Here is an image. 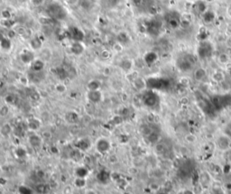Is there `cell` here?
Listing matches in <instances>:
<instances>
[{
  "instance_id": "6da1fadb",
  "label": "cell",
  "mask_w": 231,
  "mask_h": 194,
  "mask_svg": "<svg viewBox=\"0 0 231 194\" xmlns=\"http://www.w3.org/2000/svg\"><path fill=\"white\" fill-rule=\"evenodd\" d=\"M164 20H165L166 24L172 29L178 28L182 24L181 14L176 11H170V12L166 13L164 15Z\"/></svg>"
},
{
  "instance_id": "7a4b0ae2",
  "label": "cell",
  "mask_w": 231,
  "mask_h": 194,
  "mask_svg": "<svg viewBox=\"0 0 231 194\" xmlns=\"http://www.w3.org/2000/svg\"><path fill=\"white\" fill-rule=\"evenodd\" d=\"M205 9H206V6L205 4L200 1V0H198L194 3V6H193V11L199 14H203L205 13Z\"/></svg>"
},
{
  "instance_id": "3957f363",
  "label": "cell",
  "mask_w": 231,
  "mask_h": 194,
  "mask_svg": "<svg viewBox=\"0 0 231 194\" xmlns=\"http://www.w3.org/2000/svg\"><path fill=\"white\" fill-rule=\"evenodd\" d=\"M207 76V72L203 68H199L194 72V79L198 81L203 80Z\"/></svg>"
},
{
  "instance_id": "277c9868",
  "label": "cell",
  "mask_w": 231,
  "mask_h": 194,
  "mask_svg": "<svg viewBox=\"0 0 231 194\" xmlns=\"http://www.w3.org/2000/svg\"><path fill=\"white\" fill-rule=\"evenodd\" d=\"M97 148L99 149V151H100L101 153H105L106 151L108 150L109 148V144L107 140H100L99 141V143L97 144Z\"/></svg>"
},
{
  "instance_id": "5b68a950",
  "label": "cell",
  "mask_w": 231,
  "mask_h": 194,
  "mask_svg": "<svg viewBox=\"0 0 231 194\" xmlns=\"http://www.w3.org/2000/svg\"><path fill=\"white\" fill-rule=\"evenodd\" d=\"M71 51L75 54H81V53L83 52V51H84V46L82 45V43H80V42H76L71 46Z\"/></svg>"
},
{
  "instance_id": "8992f818",
  "label": "cell",
  "mask_w": 231,
  "mask_h": 194,
  "mask_svg": "<svg viewBox=\"0 0 231 194\" xmlns=\"http://www.w3.org/2000/svg\"><path fill=\"white\" fill-rule=\"evenodd\" d=\"M89 97L92 102H98L101 97V94L98 90H90V92L89 93Z\"/></svg>"
},
{
  "instance_id": "52a82bcc",
  "label": "cell",
  "mask_w": 231,
  "mask_h": 194,
  "mask_svg": "<svg viewBox=\"0 0 231 194\" xmlns=\"http://www.w3.org/2000/svg\"><path fill=\"white\" fill-rule=\"evenodd\" d=\"M30 43H31V46H32V48L34 49V50H38V49H40L41 48V44H42L41 40H40L39 38H37V37L32 38Z\"/></svg>"
},
{
  "instance_id": "ba28073f",
  "label": "cell",
  "mask_w": 231,
  "mask_h": 194,
  "mask_svg": "<svg viewBox=\"0 0 231 194\" xmlns=\"http://www.w3.org/2000/svg\"><path fill=\"white\" fill-rule=\"evenodd\" d=\"M43 67H44V63L42 62L41 61H35L33 63H32V68L36 71V72H39V71H41L42 69H43Z\"/></svg>"
},
{
  "instance_id": "9c48e42d",
  "label": "cell",
  "mask_w": 231,
  "mask_h": 194,
  "mask_svg": "<svg viewBox=\"0 0 231 194\" xmlns=\"http://www.w3.org/2000/svg\"><path fill=\"white\" fill-rule=\"evenodd\" d=\"M224 133H225V135L229 138L231 139V121H229L224 127Z\"/></svg>"
},
{
  "instance_id": "30bf717a",
  "label": "cell",
  "mask_w": 231,
  "mask_h": 194,
  "mask_svg": "<svg viewBox=\"0 0 231 194\" xmlns=\"http://www.w3.org/2000/svg\"><path fill=\"white\" fill-rule=\"evenodd\" d=\"M99 87V82H98V81H95V80L90 82V84H89V89H90V90H98Z\"/></svg>"
},
{
  "instance_id": "8fae6325",
  "label": "cell",
  "mask_w": 231,
  "mask_h": 194,
  "mask_svg": "<svg viewBox=\"0 0 231 194\" xmlns=\"http://www.w3.org/2000/svg\"><path fill=\"white\" fill-rule=\"evenodd\" d=\"M44 0H32V3L35 5V6H39V5H41L43 2H44Z\"/></svg>"
},
{
  "instance_id": "7c38bea8",
  "label": "cell",
  "mask_w": 231,
  "mask_h": 194,
  "mask_svg": "<svg viewBox=\"0 0 231 194\" xmlns=\"http://www.w3.org/2000/svg\"><path fill=\"white\" fill-rule=\"evenodd\" d=\"M25 54H26V58H28V56H27V55H28V52H25ZM33 60H34V59H33V57H30V59H29V60H27V59H26V61H25V62L32 61Z\"/></svg>"
},
{
  "instance_id": "4fadbf2b",
  "label": "cell",
  "mask_w": 231,
  "mask_h": 194,
  "mask_svg": "<svg viewBox=\"0 0 231 194\" xmlns=\"http://www.w3.org/2000/svg\"><path fill=\"white\" fill-rule=\"evenodd\" d=\"M229 14H230V16H231V6L229 7Z\"/></svg>"
},
{
  "instance_id": "5bb4252c",
  "label": "cell",
  "mask_w": 231,
  "mask_h": 194,
  "mask_svg": "<svg viewBox=\"0 0 231 194\" xmlns=\"http://www.w3.org/2000/svg\"><path fill=\"white\" fill-rule=\"evenodd\" d=\"M44 1H51V0H44Z\"/></svg>"
}]
</instances>
